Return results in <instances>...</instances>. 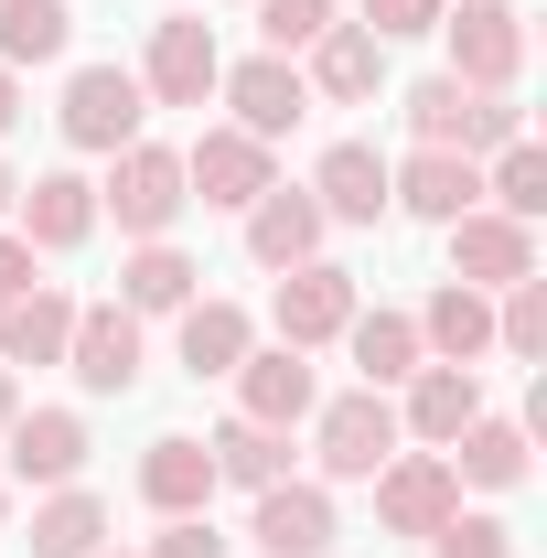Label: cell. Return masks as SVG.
Wrapping results in <instances>:
<instances>
[{
	"label": "cell",
	"mask_w": 547,
	"mask_h": 558,
	"mask_svg": "<svg viewBox=\"0 0 547 558\" xmlns=\"http://www.w3.org/2000/svg\"><path fill=\"white\" fill-rule=\"evenodd\" d=\"M440 236H451V279H462V290H515V279H537V226H515V215H494V205L451 215Z\"/></svg>",
	"instance_id": "ba28073f"
},
{
	"label": "cell",
	"mask_w": 547,
	"mask_h": 558,
	"mask_svg": "<svg viewBox=\"0 0 547 558\" xmlns=\"http://www.w3.org/2000/svg\"><path fill=\"white\" fill-rule=\"evenodd\" d=\"M11 215H22L11 236H22L33 258H54V247H86V236H97V183H86V172H33V183L11 194Z\"/></svg>",
	"instance_id": "5bb4252c"
},
{
	"label": "cell",
	"mask_w": 547,
	"mask_h": 558,
	"mask_svg": "<svg viewBox=\"0 0 547 558\" xmlns=\"http://www.w3.org/2000/svg\"><path fill=\"white\" fill-rule=\"evenodd\" d=\"M440 11H451V0H365L354 22H365L376 44H418V33H440Z\"/></svg>",
	"instance_id": "8d00e7d4"
},
{
	"label": "cell",
	"mask_w": 547,
	"mask_h": 558,
	"mask_svg": "<svg viewBox=\"0 0 547 558\" xmlns=\"http://www.w3.org/2000/svg\"><path fill=\"white\" fill-rule=\"evenodd\" d=\"M483 205V161L473 150H409L387 161V215H418V226H451V215Z\"/></svg>",
	"instance_id": "30bf717a"
},
{
	"label": "cell",
	"mask_w": 547,
	"mask_h": 558,
	"mask_svg": "<svg viewBox=\"0 0 547 558\" xmlns=\"http://www.w3.org/2000/svg\"><path fill=\"white\" fill-rule=\"evenodd\" d=\"M65 365H75L86 398H130V387H139V312H130V301H75Z\"/></svg>",
	"instance_id": "52a82bcc"
},
{
	"label": "cell",
	"mask_w": 547,
	"mask_h": 558,
	"mask_svg": "<svg viewBox=\"0 0 547 558\" xmlns=\"http://www.w3.org/2000/svg\"><path fill=\"white\" fill-rule=\"evenodd\" d=\"M150 558H236V537H215L205 515H172V526H161V548Z\"/></svg>",
	"instance_id": "74e56055"
},
{
	"label": "cell",
	"mask_w": 547,
	"mask_h": 558,
	"mask_svg": "<svg viewBox=\"0 0 547 558\" xmlns=\"http://www.w3.org/2000/svg\"><path fill=\"white\" fill-rule=\"evenodd\" d=\"M33 558H108V505L86 484H54V505H33Z\"/></svg>",
	"instance_id": "484cf974"
},
{
	"label": "cell",
	"mask_w": 547,
	"mask_h": 558,
	"mask_svg": "<svg viewBox=\"0 0 547 558\" xmlns=\"http://www.w3.org/2000/svg\"><path fill=\"white\" fill-rule=\"evenodd\" d=\"M312 451H323V484H376V462H398V398L354 387L333 409H312Z\"/></svg>",
	"instance_id": "7a4b0ae2"
},
{
	"label": "cell",
	"mask_w": 547,
	"mask_h": 558,
	"mask_svg": "<svg viewBox=\"0 0 547 558\" xmlns=\"http://www.w3.org/2000/svg\"><path fill=\"white\" fill-rule=\"evenodd\" d=\"M312 409H323V376H312V354H290V344H247V365H236V418H258V429H301Z\"/></svg>",
	"instance_id": "4fadbf2b"
},
{
	"label": "cell",
	"mask_w": 547,
	"mask_h": 558,
	"mask_svg": "<svg viewBox=\"0 0 547 558\" xmlns=\"http://www.w3.org/2000/svg\"><path fill=\"white\" fill-rule=\"evenodd\" d=\"M418 548L429 558H515V526H505V515H440Z\"/></svg>",
	"instance_id": "e575fe53"
},
{
	"label": "cell",
	"mask_w": 547,
	"mask_h": 558,
	"mask_svg": "<svg viewBox=\"0 0 547 558\" xmlns=\"http://www.w3.org/2000/svg\"><path fill=\"white\" fill-rule=\"evenodd\" d=\"M226 54H215V22L205 11H172V22H150V54H139V97L150 108H205Z\"/></svg>",
	"instance_id": "3957f363"
},
{
	"label": "cell",
	"mask_w": 547,
	"mask_h": 558,
	"mask_svg": "<svg viewBox=\"0 0 547 558\" xmlns=\"http://www.w3.org/2000/svg\"><path fill=\"white\" fill-rule=\"evenodd\" d=\"M11 119H22V75L0 65V130H11Z\"/></svg>",
	"instance_id": "ab89813d"
},
{
	"label": "cell",
	"mask_w": 547,
	"mask_h": 558,
	"mask_svg": "<svg viewBox=\"0 0 547 558\" xmlns=\"http://www.w3.org/2000/svg\"><path fill=\"white\" fill-rule=\"evenodd\" d=\"M494 354H515V365H547V279H515V290H494Z\"/></svg>",
	"instance_id": "1f68e13d"
},
{
	"label": "cell",
	"mask_w": 547,
	"mask_h": 558,
	"mask_svg": "<svg viewBox=\"0 0 547 558\" xmlns=\"http://www.w3.org/2000/svg\"><path fill=\"white\" fill-rule=\"evenodd\" d=\"M505 140H526V108H515V86H462V130H451V150H505Z\"/></svg>",
	"instance_id": "d6a6232c"
},
{
	"label": "cell",
	"mask_w": 547,
	"mask_h": 558,
	"mask_svg": "<svg viewBox=\"0 0 547 558\" xmlns=\"http://www.w3.org/2000/svg\"><path fill=\"white\" fill-rule=\"evenodd\" d=\"M172 333H183V376H236L247 344H258L247 301H215V290H194V301L172 312Z\"/></svg>",
	"instance_id": "44dd1931"
},
{
	"label": "cell",
	"mask_w": 547,
	"mask_h": 558,
	"mask_svg": "<svg viewBox=\"0 0 547 558\" xmlns=\"http://www.w3.org/2000/svg\"><path fill=\"white\" fill-rule=\"evenodd\" d=\"M258 33H269V54H312L333 33V0H258Z\"/></svg>",
	"instance_id": "d590c367"
},
{
	"label": "cell",
	"mask_w": 547,
	"mask_h": 558,
	"mask_svg": "<svg viewBox=\"0 0 547 558\" xmlns=\"http://www.w3.org/2000/svg\"><path fill=\"white\" fill-rule=\"evenodd\" d=\"M33 279H44V258H33V247H22V236H11V226H0V301H22V290H33Z\"/></svg>",
	"instance_id": "f35d334b"
},
{
	"label": "cell",
	"mask_w": 547,
	"mask_h": 558,
	"mask_svg": "<svg viewBox=\"0 0 547 558\" xmlns=\"http://www.w3.org/2000/svg\"><path fill=\"white\" fill-rule=\"evenodd\" d=\"M75 44V11L65 0H0V65L22 75V65H54Z\"/></svg>",
	"instance_id": "f546056e"
},
{
	"label": "cell",
	"mask_w": 547,
	"mask_h": 558,
	"mask_svg": "<svg viewBox=\"0 0 547 558\" xmlns=\"http://www.w3.org/2000/svg\"><path fill=\"white\" fill-rule=\"evenodd\" d=\"M312 205H323V226H376L387 215V150L376 140H333L323 172H312Z\"/></svg>",
	"instance_id": "e0dca14e"
},
{
	"label": "cell",
	"mask_w": 547,
	"mask_h": 558,
	"mask_svg": "<svg viewBox=\"0 0 547 558\" xmlns=\"http://www.w3.org/2000/svg\"><path fill=\"white\" fill-rule=\"evenodd\" d=\"M398 108H409V140H418V150H451V130H462V75H418Z\"/></svg>",
	"instance_id": "836d02e7"
},
{
	"label": "cell",
	"mask_w": 547,
	"mask_h": 558,
	"mask_svg": "<svg viewBox=\"0 0 547 558\" xmlns=\"http://www.w3.org/2000/svg\"><path fill=\"white\" fill-rule=\"evenodd\" d=\"M54 119H65L75 150H130L139 119H150V97H139V75H130V65H75Z\"/></svg>",
	"instance_id": "8992f818"
},
{
	"label": "cell",
	"mask_w": 547,
	"mask_h": 558,
	"mask_svg": "<svg viewBox=\"0 0 547 558\" xmlns=\"http://www.w3.org/2000/svg\"><path fill=\"white\" fill-rule=\"evenodd\" d=\"M194 279H205V269H194L172 236H150V247L119 258V301H130V312H183V301H194Z\"/></svg>",
	"instance_id": "f1b7e54d"
},
{
	"label": "cell",
	"mask_w": 547,
	"mask_h": 558,
	"mask_svg": "<svg viewBox=\"0 0 547 558\" xmlns=\"http://www.w3.org/2000/svg\"><path fill=\"white\" fill-rule=\"evenodd\" d=\"M473 418H483V376H473V365H418V376H409V409H398V440L451 451Z\"/></svg>",
	"instance_id": "9a60e30c"
},
{
	"label": "cell",
	"mask_w": 547,
	"mask_h": 558,
	"mask_svg": "<svg viewBox=\"0 0 547 558\" xmlns=\"http://www.w3.org/2000/svg\"><path fill=\"white\" fill-rule=\"evenodd\" d=\"M409 323H418V354H429V365H483V354H494V290L440 279L429 312H409Z\"/></svg>",
	"instance_id": "d6986e66"
},
{
	"label": "cell",
	"mask_w": 547,
	"mask_h": 558,
	"mask_svg": "<svg viewBox=\"0 0 547 558\" xmlns=\"http://www.w3.org/2000/svg\"><path fill=\"white\" fill-rule=\"evenodd\" d=\"M11 418H22V387H11V365H0V429H11Z\"/></svg>",
	"instance_id": "60d3db41"
},
{
	"label": "cell",
	"mask_w": 547,
	"mask_h": 558,
	"mask_svg": "<svg viewBox=\"0 0 547 558\" xmlns=\"http://www.w3.org/2000/svg\"><path fill=\"white\" fill-rule=\"evenodd\" d=\"M247 258H258V269L323 258V205H312V183H269V194L247 205Z\"/></svg>",
	"instance_id": "ac0fdd59"
},
{
	"label": "cell",
	"mask_w": 547,
	"mask_h": 558,
	"mask_svg": "<svg viewBox=\"0 0 547 558\" xmlns=\"http://www.w3.org/2000/svg\"><path fill=\"white\" fill-rule=\"evenodd\" d=\"M139 494H150V515H205L215 505V451L183 440V429H161V440L139 451Z\"/></svg>",
	"instance_id": "cb8c5ba5"
},
{
	"label": "cell",
	"mask_w": 547,
	"mask_h": 558,
	"mask_svg": "<svg viewBox=\"0 0 547 558\" xmlns=\"http://www.w3.org/2000/svg\"><path fill=\"white\" fill-rule=\"evenodd\" d=\"M269 183H279V172H269V140H247V130H205L194 150H183V194H194V205L247 215Z\"/></svg>",
	"instance_id": "8fae6325"
},
{
	"label": "cell",
	"mask_w": 547,
	"mask_h": 558,
	"mask_svg": "<svg viewBox=\"0 0 547 558\" xmlns=\"http://www.w3.org/2000/svg\"><path fill=\"white\" fill-rule=\"evenodd\" d=\"M0 526H11V484H0Z\"/></svg>",
	"instance_id": "7bdbcfd3"
},
{
	"label": "cell",
	"mask_w": 547,
	"mask_h": 558,
	"mask_svg": "<svg viewBox=\"0 0 547 558\" xmlns=\"http://www.w3.org/2000/svg\"><path fill=\"white\" fill-rule=\"evenodd\" d=\"M440 44H451L462 86H515L526 75V11L515 0H462V11H440Z\"/></svg>",
	"instance_id": "277c9868"
},
{
	"label": "cell",
	"mask_w": 547,
	"mask_h": 558,
	"mask_svg": "<svg viewBox=\"0 0 547 558\" xmlns=\"http://www.w3.org/2000/svg\"><path fill=\"white\" fill-rule=\"evenodd\" d=\"M215 97L236 108L226 130H247V140H290L301 119H312V86H301L290 54H247V65H226V75H215Z\"/></svg>",
	"instance_id": "9c48e42d"
},
{
	"label": "cell",
	"mask_w": 547,
	"mask_h": 558,
	"mask_svg": "<svg viewBox=\"0 0 547 558\" xmlns=\"http://www.w3.org/2000/svg\"><path fill=\"white\" fill-rule=\"evenodd\" d=\"M0 440H11V473H22V484H75V473H86V451H97L75 409H22Z\"/></svg>",
	"instance_id": "ffe728a7"
},
{
	"label": "cell",
	"mask_w": 547,
	"mask_h": 558,
	"mask_svg": "<svg viewBox=\"0 0 547 558\" xmlns=\"http://www.w3.org/2000/svg\"><path fill=\"white\" fill-rule=\"evenodd\" d=\"M183 150H161V140H130V150H108V183H97V215H119V236L150 247V236H172L183 226Z\"/></svg>",
	"instance_id": "6da1fadb"
},
{
	"label": "cell",
	"mask_w": 547,
	"mask_h": 558,
	"mask_svg": "<svg viewBox=\"0 0 547 558\" xmlns=\"http://www.w3.org/2000/svg\"><path fill=\"white\" fill-rule=\"evenodd\" d=\"M354 312H365V301H354V269H333V258H301V269H279L269 323H279V344H290V354L343 344V323H354Z\"/></svg>",
	"instance_id": "5b68a950"
},
{
	"label": "cell",
	"mask_w": 547,
	"mask_h": 558,
	"mask_svg": "<svg viewBox=\"0 0 547 558\" xmlns=\"http://www.w3.org/2000/svg\"><path fill=\"white\" fill-rule=\"evenodd\" d=\"M312 97H333V108H376V86H387V44L365 33V22H333L323 44H312V75H301Z\"/></svg>",
	"instance_id": "7402d4cb"
},
{
	"label": "cell",
	"mask_w": 547,
	"mask_h": 558,
	"mask_svg": "<svg viewBox=\"0 0 547 558\" xmlns=\"http://www.w3.org/2000/svg\"><path fill=\"white\" fill-rule=\"evenodd\" d=\"M440 462H451V484H483V494H515V484H526V462H537V451H526V429H515V418H494V409H483L473 429H462V440L440 451Z\"/></svg>",
	"instance_id": "d4e9b609"
},
{
	"label": "cell",
	"mask_w": 547,
	"mask_h": 558,
	"mask_svg": "<svg viewBox=\"0 0 547 558\" xmlns=\"http://www.w3.org/2000/svg\"><path fill=\"white\" fill-rule=\"evenodd\" d=\"M247 537H258V548L269 558H333V494L323 484H269L258 494V515H247Z\"/></svg>",
	"instance_id": "2e32d148"
},
{
	"label": "cell",
	"mask_w": 547,
	"mask_h": 558,
	"mask_svg": "<svg viewBox=\"0 0 547 558\" xmlns=\"http://www.w3.org/2000/svg\"><path fill=\"white\" fill-rule=\"evenodd\" d=\"M343 344H354V365H365V387H409L418 365H429L409 312H354V323H343Z\"/></svg>",
	"instance_id": "83f0119b"
},
{
	"label": "cell",
	"mask_w": 547,
	"mask_h": 558,
	"mask_svg": "<svg viewBox=\"0 0 547 558\" xmlns=\"http://www.w3.org/2000/svg\"><path fill=\"white\" fill-rule=\"evenodd\" d=\"M65 333H75V290H54V279L0 301V365H65Z\"/></svg>",
	"instance_id": "603a6c76"
},
{
	"label": "cell",
	"mask_w": 547,
	"mask_h": 558,
	"mask_svg": "<svg viewBox=\"0 0 547 558\" xmlns=\"http://www.w3.org/2000/svg\"><path fill=\"white\" fill-rule=\"evenodd\" d=\"M205 451H215V484H236V494H269V484H290V429L226 418V429H215Z\"/></svg>",
	"instance_id": "4316f807"
},
{
	"label": "cell",
	"mask_w": 547,
	"mask_h": 558,
	"mask_svg": "<svg viewBox=\"0 0 547 558\" xmlns=\"http://www.w3.org/2000/svg\"><path fill=\"white\" fill-rule=\"evenodd\" d=\"M483 205L515 215V226H537V215H547V150H537V140H505V150H494V172H483Z\"/></svg>",
	"instance_id": "4dcf8cb0"
},
{
	"label": "cell",
	"mask_w": 547,
	"mask_h": 558,
	"mask_svg": "<svg viewBox=\"0 0 547 558\" xmlns=\"http://www.w3.org/2000/svg\"><path fill=\"white\" fill-rule=\"evenodd\" d=\"M11 194H22V183H11V161H0V215H11Z\"/></svg>",
	"instance_id": "b9f144b4"
},
{
	"label": "cell",
	"mask_w": 547,
	"mask_h": 558,
	"mask_svg": "<svg viewBox=\"0 0 547 558\" xmlns=\"http://www.w3.org/2000/svg\"><path fill=\"white\" fill-rule=\"evenodd\" d=\"M440 515H462V484H451L440 451H398V462H376V526H387V537H429Z\"/></svg>",
	"instance_id": "7c38bea8"
}]
</instances>
